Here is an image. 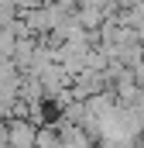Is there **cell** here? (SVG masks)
<instances>
[{
	"label": "cell",
	"instance_id": "6da1fadb",
	"mask_svg": "<svg viewBox=\"0 0 144 148\" xmlns=\"http://www.w3.org/2000/svg\"><path fill=\"white\" fill-rule=\"evenodd\" d=\"M3 141L10 148H38V127L24 117H14L3 131Z\"/></svg>",
	"mask_w": 144,
	"mask_h": 148
}]
</instances>
